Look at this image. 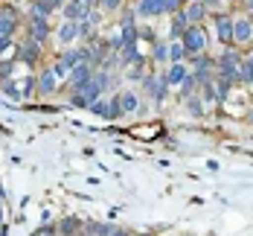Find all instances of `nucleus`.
<instances>
[{"label": "nucleus", "instance_id": "nucleus-1", "mask_svg": "<svg viewBox=\"0 0 253 236\" xmlns=\"http://www.w3.org/2000/svg\"><path fill=\"white\" fill-rule=\"evenodd\" d=\"M180 38H183L180 44H183V50H186V52H201V50H207L204 32L198 29V26H189V29H186V32H183Z\"/></svg>", "mask_w": 253, "mask_h": 236}, {"label": "nucleus", "instance_id": "nucleus-2", "mask_svg": "<svg viewBox=\"0 0 253 236\" xmlns=\"http://www.w3.org/2000/svg\"><path fill=\"white\" fill-rule=\"evenodd\" d=\"M29 38H32L35 44H44V41L50 38V24H47V18H32V21H29Z\"/></svg>", "mask_w": 253, "mask_h": 236}, {"label": "nucleus", "instance_id": "nucleus-3", "mask_svg": "<svg viewBox=\"0 0 253 236\" xmlns=\"http://www.w3.org/2000/svg\"><path fill=\"white\" fill-rule=\"evenodd\" d=\"M15 29H18V15H15V9H0V35H3V38H12Z\"/></svg>", "mask_w": 253, "mask_h": 236}, {"label": "nucleus", "instance_id": "nucleus-4", "mask_svg": "<svg viewBox=\"0 0 253 236\" xmlns=\"http://www.w3.org/2000/svg\"><path fill=\"white\" fill-rule=\"evenodd\" d=\"M137 12L140 15H160V12H166V0H140V6H137Z\"/></svg>", "mask_w": 253, "mask_h": 236}, {"label": "nucleus", "instance_id": "nucleus-5", "mask_svg": "<svg viewBox=\"0 0 253 236\" xmlns=\"http://www.w3.org/2000/svg\"><path fill=\"white\" fill-rule=\"evenodd\" d=\"M233 38H236V41H251L253 38L251 21H236V24H233Z\"/></svg>", "mask_w": 253, "mask_h": 236}, {"label": "nucleus", "instance_id": "nucleus-6", "mask_svg": "<svg viewBox=\"0 0 253 236\" xmlns=\"http://www.w3.org/2000/svg\"><path fill=\"white\" fill-rule=\"evenodd\" d=\"M204 15H207V6H204L201 0H192V3H189V9H186V18H189V24H198Z\"/></svg>", "mask_w": 253, "mask_h": 236}, {"label": "nucleus", "instance_id": "nucleus-7", "mask_svg": "<svg viewBox=\"0 0 253 236\" xmlns=\"http://www.w3.org/2000/svg\"><path fill=\"white\" fill-rule=\"evenodd\" d=\"M215 24H218V38L227 44L230 38H233V21H230L227 15H218V21H215Z\"/></svg>", "mask_w": 253, "mask_h": 236}, {"label": "nucleus", "instance_id": "nucleus-8", "mask_svg": "<svg viewBox=\"0 0 253 236\" xmlns=\"http://www.w3.org/2000/svg\"><path fill=\"white\" fill-rule=\"evenodd\" d=\"M186 29H189V18H186V12H177L175 21H172V35H175V38H180Z\"/></svg>", "mask_w": 253, "mask_h": 236}, {"label": "nucleus", "instance_id": "nucleus-9", "mask_svg": "<svg viewBox=\"0 0 253 236\" xmlns=\"http://www.w3.org/2000/svg\"><path fill=\"white\" fill-rule=\"evenodd\" d=\"M58 35H61V41H64V44H67V41H73V38L79 35V24H76V21H64L61 29H58Z\"/></svg>", "mask_w": 253, "mask_h": 236}, {"label": "nucleus", "instance_id": "nucleus-10", "mask_svg": "<svg viewBox=\"0 0 253 236\" xmlns=\"http://www.w3.org/2000/svg\"><path fill=\"white\" fill-rule=\"evenodd\" d=\"M52 88H55V73H52V70H44L41 79H38V91H41V94H50Z\"/></svg>", "mask_w": 253, "mask_h": 236}, {"label": "nucleus", "instance_id": "nucleus-11", "mask_svg": "<svg viewBox=\"0 0 253 236\" xmlns=\"http://www.w3.org/2000/svg\"><path fill=\"white\" fill-rule=\"evenodd\" d=\"M21 58H24V61H35V58H38V44L29 41V44L24 47V52H21Z\"/></svg>", "mask_w": 253, "mask_h": 236}, {"label": "nucleus", "instance_id": "nucleus-12", "mask_svg": "<svg viewBox=\"0 0 253 236\" xmlns=\"http://www.w3.org/2000/svg\"><path fill=\"white\" fill-rule=\"evenodd\" d=\"M134 137H154V134H160V126H152V129H131Z\"/></svg>", "mask_w": 253, "mask_h": 236}, {"label": "nucleus", "instance_id": "nucleus-13", "mask_svg": "<svg viewBox=\"0 0 253 236\" xmlns=\"http://www.w3.org/2000/svg\"><path fill=\"white\" fill-rule=\"evenodd\" d=\"M242 79H245V82H253V58H248V61L242 64Z\"/></svg>", "mask_w": 253, "mask_h": 236}, {"label": "nucleus", "instance_id": "nucleus-14", "mask_svg": "<svg viewBox=\"0 0 253 236\" xmlns=\"http://www.w3.org/2000/svg\"><path fill=\"white\" fill-rule=\"evenodd\" d=\"M183 76H186V70H183V67L177 64V67H172V73L166 76V82H180V79H183Z\"/></svg>", "mask_w": 253, "mask_h": 236}, {"label": "nucleus", "instance_id": "nucleus-15", "mask_svg": "<svg viewBox=\"0 0 253 236\" xmlns=\"http://www.w3.org/2000/svg\"><path fill=\"white\" fill-rule=\"evenodd\" d=\"M134 105H137V96L134 94H123V111H134Z\"/></svg>", "mask_w": 253, "mask_h": 236}, {"label": "nucleus", "instance_id": "nucleus-16", "mask_svg": "<svg viewBox=\"0 0 253 236\" xmlns=\"http://www.w3.org/2000/svg\"><path fill=\"white\" fill-rule=\"evenodd\" d=\"M169 50H172V58H175V61H180V58L186 55V50H183V44H172Z\"/></svg>", "mask_w": 253, "mask_h": 236}, {"label": "nucleus", "instance_id": "nucleus-17", "mask_svg": "<svg viewBox=\"0 0 253 236\" xmlns=\"http://www.w3.org/2000/svg\"><path fill=\"white\" fill-rule=\"evenodd\" d=\"M61 234H76V222H61Z\"/></svg>", "mask_w": 253, "mask_h": 236}, {"label": "nucleus", "instance_id": "nucleus-18", "mask_svg": "<svg viewBox=\"0 0 253 236\" xmlns=\"http://www.w3.org/2000/svg\"><path fill=\"white\" fill-rule=\"evenodd\" d=\"M166 12H180V0H166Z\"/></svg>", "mask_w": 253, "mask_h": 236}, {"label": "nucleus", "instance_id": "nucleus-19", "mask_svg": "<svg viewBox=\"0 0 253 236\" xmlns=\"http://www.w3.org/2000/svg\"><path fill=\"white\" fill-rule=\"evenodd\" d=\"M120 3H123V0H99V6H102V9H117Z\"/></svg>", "mask_w": 253, "mask_h": 236}, {"label": "nucleus", "instance_id": "nucleus-20", "mask_svg": "<svg viewBox=\"0 0 253 236\" xmlns=\"http://www.w3.org/2000/svg\"><path fill=\"white\" fill-rule=\"evenodd\" d=\"M6 47H9V38H3V35H0V52L6 50Z\"/></svg>", "mask_w": 253, "mask_h": 236}, {"label": "nucleus", "instance_id": "nucleus-21", "mask_svg": "<svg viewBox=\"0 0 253 236\" xmlns=\"http://www.w3.org/2000/svg\"><path fill=\"white\" fill-rule=\"evenodd\" d=\"M61 6H67L64 0H52V9H61Z\"/></svg>", "mask_w": 253, "mask_h": 236}, {"label": "nucleus", "instance_id": "nucleus-22", "mask_svg": "<svg viewBox=\"0 0 253 236\" xmlns=\"http://www.w3.org/2000/svg\"><path fill=\"white\" fill-rule=\"evenodd\" d=\"M204 6H218V0H201Z\"/></svg>", "mask_w": 253, "mask_h": 236}, {"label": "nucleus", "instance_id": "nucleus-23", "mask_svg": "<svg viewBox=\"0 0 253 236\" xmlns=\"http://www.w3.org/2000/svg\"><path fill=\"white\" fill-rule=\"evenodd\" d=\"M245 9H248V12H253V0H245Z\"/></svg>", "mask_w": 253, "mask_h": 236}, {"label": "nucleus", "instance_id": "nucleus-24", "mask_svg": "<svg viewBox=\"0 0 253 236\" xmlns=\"http://www.w3.org/2000/svg\"><path fill=\"white\" fill-rule=\"evenodd\" d=\"M111 236H123V234H120V231H117V234H111Z\"/></svg>", "mask_w": 253, "mask_h": 236}, {"label": "nucleus", "instance_id": "nucleus-25", "mask_svg": "<svg viewBox=\"0 0 253 236\" xmlns=\"http://www.w3.org/2000/svg\"><path fill=\"white\" fill-rule=\"evenodd\" d=\"M180 3H192V0H180Z\"/></svg>", "mask_w": 253, "mask_h": 236}]
</instances>
